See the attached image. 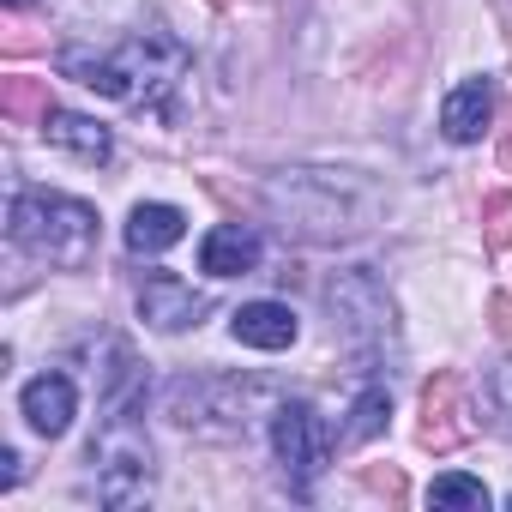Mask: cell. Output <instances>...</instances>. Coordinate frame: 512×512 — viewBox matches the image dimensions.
I'll use <instances>...</instances> for the list:
<instances>
[{
    "label": "cell",
    "mask_w": 512,
    "mask_h": 512,
    "mask_svg": "<svg viewBox=\"0 0 512 512\" xmlns=\"http://www.w3.org/2000/svg\"><path fill=\"white\" fill-rule=\"evenodd\" d=\"M133 404H139V398L115 404L109 422H103V434L91 440L97 500H103V506H139V500H151V440H145V428L133 422Z\"/></svg>",
    "instance_id": "obj_5"
},
{
    "label": "cell",
    "mask_w": 512,
    "mask_h": 512,
    "mask_svg": "<svg viewBox=\"0 0 512 512\" xmlns=\"http://www.w3.org/2000/svg\"><path fill=\"white\" fill-rule=\"evenodd\" d=\"M211 7H229V0H211Z\"/></svg>",
    "instance_id": "obj_25"
},
{
    "label": "cell",
    "mask_w": 512,
    "mask_h": 512,
    "mask_svg": "<svg viewBox=\"0 0 512 512\" xmlns=\"http://www.w3.org/2000/svg\"><path fill=\"white\" fill-rule=\"evenodd\" d=\"M253 266H260V235L247 223H217L199 241V272H211V278H247Z\"/></svg>",
    "instance_id": "obj_12"
},
{
    "label": "cell",
    "mask_w": 512,
    "mask_h": 512,
    "mask_svg": "<svg viewBox=\"0 0 512 512\" xmlns=\"http://www.w3.org/2000/svg\"><path fill=\"white\" fill-rule=\"evenodd\" d=\"M7 7H31V0H7Z\"/></svg>",
    "instance_id": "obj_24"
},
{
    "label": "cell",
    "mask_w": 512,
    "mask_h": 512,
    "mask_svg": "<svg viewBox=\"0 0 512 512\" xmlns=\"http://www.w3.org/2000/svg\"><path fill=\"white\" fill-rule=\"evenodd\" d=\"M494 404L512 416V362H506V368H494Z\"/></svg>",
    "instance_id": "obj_22"
},
{
    "label": "cell",
    "mask_w": 512,
    "mask_h": 512,
    "mask_svg": "<svg viewBox=\"0 0 512 512\" xmlns=\"http://www.w3.org/2000/svg\"><path fill=\"white\" fill-rule=\"evenodd\" d=\"M272 404L266 380H241V374H181L163 392V410L187 434H247V422Z\"/></svg>",
    "instance_id": "obj_4"
},
{
    "label": "cell",
    "mask_w": 512,
    "mask_h": 512,
    "mask_svg": "<svg viewBox=\"0 0 512 512\" xmlns=\"http://www.w3.org/2000/svg\"><path fill=\"white\" fill-rule=\"evenodd\" d=\"M43 139H49L55 151H73L79 163H109V157H115V139H109V127H103L97 115H79V109H49V121H43Z\"/></svg>",
    "instance_id": "obj_13"
},
{
    "label": "cell",
    "mask_w": 512,
    "mask_h": 512,
    "mask_svg": "<svg viewBox=\"0 0 512 512\" xmlns=\"http://www.w3.org/2000/svg\"><path fill=\"white\" fill-rule=\"evenodd\" d=\"M326 314H332V332L350 350H380V344L398 338V302L374 278V266H344L326 284Z\"/></svg>",
    "instance_id": "obj_6"
},
{
    "label": "cell",
    "mask_w": 512,
    "mask_h": 512,
    "mask_svg": "<svg viewBox=\"0 0 512 512\" xmlns=\"http://www.w3.org/2000/svg\"><path fill=\"white\" fill-rule=\"evenodd\" d=\"M362 488H374V494H386V500H404V476L386 464V470H362Z\"/></svg>",
    "instance_id": "obj_20"
},
{
    "label": "cell",
    "mask_w": 512,
    "mask_h": 512,
    "mask_svg": "<svg viewBox=\"0 0 512 512\" xmlns=\"http://www.w3.org/2000/svg\"><path fill=\"white\" fill-rule=\"evenodd\" d=\"M272 452H278V464H284L290 488H296V494H308V482L326 470V452H332V434H326L320 410H314V404H302V398L278 404V410H272Z\"/></svg>",
    "instance_id": "obj_7"
},
{
    "label": "cell",
    "mask_w": 512,
    "mask_h": 512,
    "mask_svg": "<svg viewBox=\"0 0 512 512\" xmlns=\"http://www.w3.org/2000/svg\"><path fill=\"white\" fill-rule=\"evenodd\" d=\"M187 235V211L181 205H133L127 217V247L133 253H163Z\"/></svg>",
    "instance_id": "obj_15"
},
{
    "label": "cell",
    "mask_w": 512,
    "mask_h": 512,
    "mask_svg": "<svg viewBox=\"0 0 512 512\" xmlns=\"http://www.w3.org/2000/svg\"><path fill=\"white\" fill-rule=\"evenodd\" d=\"M61 73L79 79V85L97 91V97L145 103V109L169 115V91L187 79V49H181L169 31L127 37V43L109 49V55H97V49H85V43H67V49H61Z\"/></svg>",
    "instance_id": "obj_2"
},
{
    "label": "cell",
    "mask_w": 512,
    "mask_h": 512,
    "mask_svg": "<svg viewBox=\"0 0 512 512\" xmlns=\"http://www.w3.org/2000/svg\"><path fill=\"white\" fill-rule=\"evenodd\" d=\"M19 410H25V422H31L43 440H61V434L73 428V416H79V386L49 368V374H37V380L19 392Z\"/></svg>",
    "instance_id": "obj_10"
},
{
    "label": "cell",
    "mask_w": 512,
    "mask_h": 512,
    "mask_svg": "<svg viewBox=\"0 0 512 512\" xmlns=\"http://www.w3.org/2000/svg\"><path fill=\"white\" fill-rule=\"evenodd\" d=\"M482 241L500 253V247H512V193H488L482 199Z\"/></svg>",
    "instance_id": "obj_19"
},
{
    "label": "cell",
    "mask_w": 512,
    "mask_h": 512,
    "mask_svg": "<svg viewBox=\"0 0 512 512\" xmlns=\"http://www.w3.org/2000/svg\"><path fill=\"white\" fill-rule=\"evenodd\" d=\"M488 326H494L500 338H512V296H494V302H488Z\"/></svg>",
    "instance_id": "obj_21"
},
{
    "label": "cell",
    "mask_w": 512,
    "mask_h": 512,
    "mask_svg": "<svg viewBox=\"0 0 512 512\" xmlns=\"http://www.w3.org/2000/svg\"><path fill=\"white\" fill-rule=\"evenodd\" d=\"M7 235L31 253H43V260L55 266H85L91 247H97V205L85 199H67V193H13L7 205Z\"/></svg>",
    "instance_id": "obj_3"
},
{
    "label": "cell",
    "mask_w": 512,
    "mask_h": 512,
    "mask_svg": "<svg viewBox=\"0 0 512 512\" xmlns=\"http://www.w3.org/2000/svg\"><path fill=\"white\" fill-rule=\"evenodd\" d=\"M416 440L428 452H458L476 440V416H470V398H464V374L440 368L428 386H422V428Z\"/></svg>",
    "instance_id": "obj_8"
},
{
    "label": "cell",
    "mask_w": 512,
    "mask_h": 512,
    "mask_svg": "<svg viewBox=\"0 0 512 512\" xmlns=\"http://www.w3.org/2000/svg\"><path fill=\"white\" fill-rule=\"evenodd\" d=\"M229 332H235V344H247V350H290V344L302 338V320H296V308H284V302H247V308L229 314Z\"/></svg>",
    "instance_id": "obj_11"
},
{
    "label": "cell",
    "mask_w": 512,
    "mask_h": 512,
    "mask_svg": "<svg viewBox=\"0 0 512 512\" xmlns=\"http://www.w3.org/2000/svg\"><path fill=\"white\" fill-rule=\"evenodd\" d=\"M428 506H470V512H482V506H488V488H482V476L452 470V476H434Z\"/></svg>",
    "instance_id": "obj_18"
},
{
    "label": "cell",
    "mask_w": 512,
    "mask_h": 512,
    "mask_svg": "<svg viewBox=\"0 0 512 512\" xmlns=\"http://www.w3.org/2000/svg\"><path fill=\"white\" fill-rule=\"evenodd\" d=\"M488 121H494V85L488 79H464L440 109V127H446L452 145H476L488 133Z\"/></svg>",
    "instance_id": "obj_14"
},
{
    "label": "cell",
    "mask_w": 512,
    "mask_h": 512,
    "mask_svg": "<svg viewBox=\"0 0 512 512\" xmlns=\"http://www.w3.org/2000/svg\"><path fill=\"white\" fill-rule=\"evenodd\" d=\"M49 85L43 79H7L0 85V115H7L13 127H43L49 121Z\"/></svg>",
    "instance_id": "obj_16"
},
{
    "label": "cell",
    "mask_w": 512,
    "mask_h": 512,
    "mask_svg": "<svg viewBox=\"0 0 512 512\" xmlns=\"http://www.w3.org/2000/svg\"><path fill=\"white\" fill-rule=\"evenodd\" d=\"M0 464H7V470H0V488H13L19 482V452L7 446V452H0Z\"/></svg>",
    "instance_id": "obj_23"
},
{
    "label": "cell",
    "mask_w": 512,
    "mask_h": 512,
    "mask_svg": "<svg viewBox=\"0 0 512 512\" xmlns=\"http://www.w3.org/2000/svg\"><path fill=\"white\" fill-rule=\"evenodd\" d=\"M266 211L296 241H350V235L374 229L380 193L344 169H284L266 181Z\"/></svg>",
    "instance_id": "obj_1"
},
{
    "label": "cell",
    "mask_w": 512,
    "mask_h": 512,
    "mask_svg": "<svg viewBox=\"0 0 512 512\" xmlns=\"http://www.w3.org/2000/svg\"><path fill=\"white\" fill-rule=\"evenodd\" d=\"M199 314H205V296H193V284H181L175 272H151L139 284V320L151 332H187L199 326Z\"/></svg>",
    "instance_id": "obj_9"
},
{
    "label": "cell",
    "mask_w": 512,
    "mask_h": 512,
    "mask_svg": "<svg viewBox=\"0 0 512 512\" xmlns=\"http://www.w3.org/2000/svg\"><path fill=\"white\" fill-rule=\"evenodd\" d=\"M506 506H512V500H506Z\"/></svg>",
    "instance_id": "obj_26"
},
{
    "label": "cell",
    "mask_w": 512,
    "mask_h": 512,
    "mask_svg": "<svg viewBox=\"0 0 512 512\" xmlns=\"http://www.w3.org/2000/svg\"><path fill=\"white\" fill-rule=\"evenodd\" d=\"M386 416H392V392L386 386H362L356 404H350V422H344V446H362V440L386 434Z\"/></svg>",
    "instance_id": "obj_17"
}]
</instances>
